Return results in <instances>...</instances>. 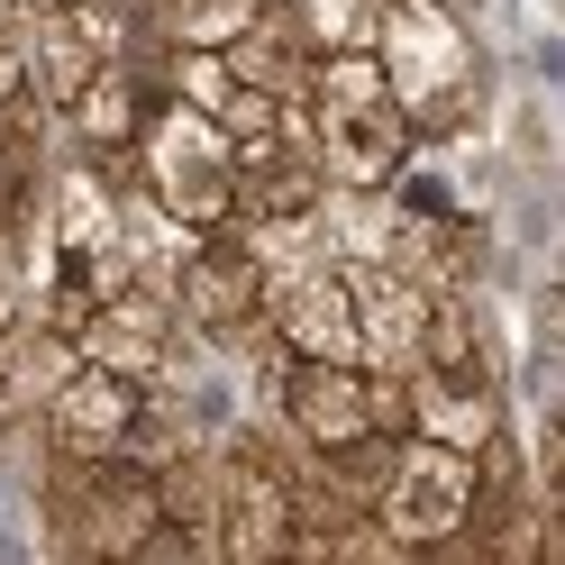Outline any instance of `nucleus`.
<instances>
[{"label": "nucleus", "mask_w": 565, "mask_h": 565, "mask_svg": "<svg viewBox=\"0 0 565 565\" xmlns=\"http://www.w3.org/2000/svg\"><path fill=\"white\" fill-rule=\"evenodd\" d=\"M502 393H466V383H429V374H411V429L419 438H438V447H483L492 429H502Z\"/></svg>", "instance_id": "10"}, {"label": "nucleus", "mask_w": 565, "mask_h": 565, "mask_svg": "<svg viewBox=\"0 0 565 565\" xmlns=\"http://www.w3.org/2000/svg\"><path fill=\"white\" fill-rule=\"evenodd\" d=\"M164 292H173V320H183V329L210 347L220 329H237L246 310H265V274H256V256L237 246V228H210L192 256L173 265Z\"/></svg>", "instance_id": "4"}, {"label": "nucleus", "mask_w": 565, "mask_h": 565, "mask_svg": "<svg viewBox=\"0 0 565 565\" xmlns=\"http://www.w3.org/2000/svg\"><path fill=\"white\" fill-rule=\"evenodd\" d=\"M310 220L329 237V265H393V246H402V201L374 183H320Z\"/></svg>", "instance_id": "9"}, {"label": "nucleus", "mask_w": 565, "mask_h": 565, "mask_svg": "<svg viewBox=\"0 0 565 565\" xmlns=\"http://www.w3.org/2000/svg\"><path fill=\"white\" fill-rule=\"evenodd\" d=\"M46 10H74V0H46Z\"/></svg>", "instance_id": "16"}, {"label": "nucleus", "mask_w": 565, "mask_h": 565, "mask_svg": "<svg viewBox=\"0 0 565 565\" xmlns=\"http://www.w3.org/2000/svg\"><path fill=\"white\" fill-rule=\"evenodd\" d=\"M265 320L292 356H320V365H365V338H356V301H347V274L338 265H310L292 282H265Z\"/></svg>", "instance_id": "5"}, {"label": "nucleus", "mask_w": 565, "mask_h": 565, "mask_svg": "<svg viewBox=\"0 0 565 565\" xmlns=\"http://www.w3.org/2000/svg\"><path fill=\"white\" fill-rule=\"evenodd\" d=\"M137 183H147L183 228H237V156H228V137L210 110H192V100H164L156 92V110L147 128H137Z\"/></svg>", "instance_id": "1"}, {"label": "nucleus", "mask_w": 565, "mask_h": 565, "mask_svg": "<svg viewBox=\"0 0 565 565\" xmlns=\"http://www.w3.org/2000/svg\"><path fill=\"white\" fill-rule=\"evenodd\" d=\"M374 55H383V83H393V110H402V119L419 110V100H438V92H456V83L483 74L466 19H456L447 0H383Z\"/></svg>", "instance_id": "3"}, {"label": "nucleus", "mask_w": 565, "mask_h": 565, "mask_svg": "<svg viewBox=\"0 0 565 565\" xmlns=\"http://www.w3.org/2000/svg\"><path fill=\"white\" fill-rule=\"evenodd\" d=\"M310 156H320V173H329V183H374V192H393V173L419 156V137H411V119L393 110V100H374V110L320 119Z\"/></svg>", "instance_id": "8"}, {"label": "nucleus", "mask_w": 565, "mask_h": 565, "mask_svg": "<svg viewBox=\"0 0 565 565\" xmlns=\"http://www.w3.org/2000/svg\"><path fill=\"white\" fill-rule=\"evenodd\" d=\"M338 274H347V301H356L365 365L411 374L419 365V329H429V282H411L402 265H338Z\"/></svg>", "instance_id": "7"}, {"label": "nucleus", "mask_w": 565, "mask_h": 565, "mask_svg": "<svg viewBox=\"0 0 565 565\" xmlns=\"http://www.w3.org/2000/svg\"><path fill=\"white\" fill-rule=\"evenodd\" d=\"M19 100H28V55L0 38V110H19Z\"/></svg>", "instance_id": "13"}, {"label": "nucleus", "mask_w": 565, "mask_h": 565, "mask_svg": "<svg viewBox=\"0 0 565 565\" xmlns=\"http://www.w3.org/2000/svg\"><path fill=\"white\" fill-rule=\"evenodd\" d=\"M374 100H393V83H383V55H374V46H320V55H310V110H320V119L374 110Z\"/></svg>", "instance_id": "11"}, {"label": "nucleus", "mask_w": 565, "mask_h": 565, "mask_svg": "<svg viewBox=\"0 0 565 565\" xmlns=\"http://www.w3.org/2000/svg\"><path fill=\"white\" fill-rule=\"evenodd\" d=\"M265 0H147V46H228Z\"/></svg>", "instance_id": "12"}, {"label": "nucleus", "mask_w": 565, "mask_h": 565, "mask_svg": "<svg viewBox=\"0 0 565 565\" xmlns=\"http://www.w3.org/2000/svg\"><path fill=\"white\" fill-rule=\"evenodd\" d=\"M137 393H147V383H128V374H110V365H74V374L38 402L28 429H38L46 447H64V456H119L128 419H137Z\"/></svg>", "instance_id": "6"}, {"label": "nucleus", "mask_w": 565, "mask_h": 565, "mask_svg": "<svg viewBox=\"0 0 565 565\" xmlns=\"http://www.w3.org/2000/svg\"><path fill=\"white\" fill-rule=\"evenodd\" d=\"M19 329H28V292L0 274V356H10V338H19Z\"/></svg>", "instance_id": "14"}, {"label": "nucleus", "mask_w": 565, "mask_h": 565, "mask_svg": "<svg viewBox=\"0 0 565 565\" xmlns=\"http://www.w3.org/2000/svg\"><path fill=\"white\" fill-rule=\"evenodd\" d=\"M10 10H19V0H0V28H10Z\"/></svg>", "instance_id": "15"}, {"label": "nucleus", "mask_w": 565, "mask_h": 565, "mask_svg": "<svg viewBox=\"0 0 565 565\" xmlns=\"http://www.w3.org/2000/svg\"><path fill=\"white\" fill-rule=\"evenodd\" d=\"M374 520H383V539H393L402 556L456 547V539H466V520H475V456L411 429V438L393 447L383 492H374Z\"/></svg>", "instance_id": "2"}]
</instances>
